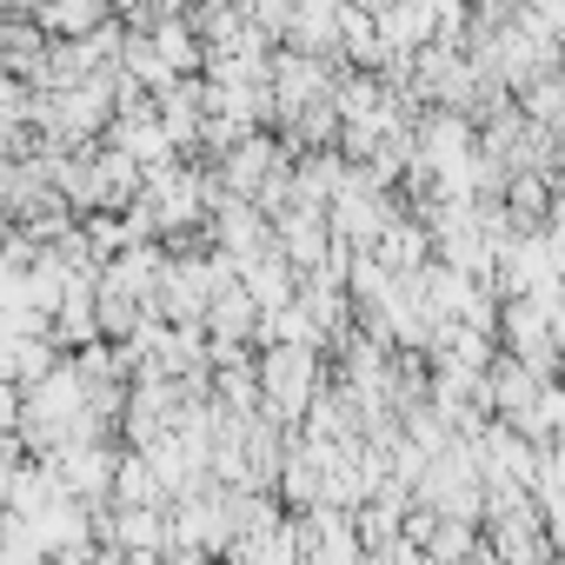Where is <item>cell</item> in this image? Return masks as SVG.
I'll list each match as a JSON object with an SVG mask.
<instances>
[{
  "label": "cell",
  "mask_w": 565,
  "mask_h": 565,
  "mask_svg": "<svg viewBox=\"0 0 565 565\" xmlns=\"http://www.w3.org/2000/svg\"><path fill=\"white\" fill-rule=\"evenodd\" d=\"M259 386H266V399H279L287 413L307 406L320 393V347H266Z\"/></svg>",
  "instance_id": "6da1fadb"
},
{
  "label": "cell",
  "mask_w": 565,
  "mask_h": 565,
  "mask_svg": "<svg viewBox=\"0 0 565 565\" xmlns=\"http://www.w3.org/2000/svg\"><path fill=\"white\" fill-rule=\"evenodd\" d=\"M380 34H393V41H426L433 34V8H413V14H380Z\"/></svg>",
  "instance_id": "7a4b0ae2"
},
{
  "label": "cell",
  "mask_w": 565,
  "mask_h": 565,
  "mask_svg": "<svg viewBox=\"0 0 565 565\" xmlns=\"http://www.w3.org/2000/svg\"><path fill=\"white\" fill-rule=\"evenodd\" d=\"M41 21H47V28H61V34H87V28H100V14H94V8H61V14L47 8Z\"/></svg>",
  "instance_id": "3957f363"
}]
</instances>
